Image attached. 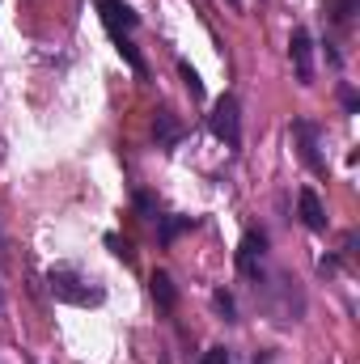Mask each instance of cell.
Returning a JSON list of instances; mask_svg holds the SVG:
<instances>
[{
    "label": "cell",
    "mask_w": 360,
    "mask_h": 364,
    "mask_svg": "<svg viewBox=\"0 0 360 364\" xmlns=\"http://www.w3.org/2000/svg\"><path fill=\"white\" fill-rule=\"evenodd\" d=\"M47 292L55 296V301H64V305H81V309H90V305H102V288L85 279V275L77 272V267H51L47 272Z\"/></svg>",
    "instance_id": "cell-1"
},
{
    "label": "cell",
    "mask_w": 360,
    "mask_h": 364,
    "mask_svg": "<svg viewBox=\"0 0 360 364\" xmlns=\"http://www.w3.org/2000/svg\"><path fill=\"white\" fill-rule=\"evenodd\" d=\"M208 127H212V136H216L225 149H242V106H238L233 93H221V97L212 102Z\"/></svg>",
    "instance_id": "cell-2"
},
{
    "label": "cell",
    "mask_w": 360,
    "mask_h": 364,
    "mask_svg": "<svg viewBox=\"0 0 360 364\" xmlns=\"http://www.w3.org/2000/svg\"><path fill=\"white\" fill-rule=\"evenodd\" d=\"M93 9H97L102 26L110 30V38H127V34L140 26V13H136L127 0H93Z\"/></svg>",
    "instance_id": "cell-3"
},
{
    "label": "cell",
    "mask_w": 360,
    "mask_h": 364,
    "mask_svg": "<svg viewBox=\"0 0 360 364\" xmlns=\"http://www.w3.org/2000/svg\"><path fill=\"white\" fill-rule=\"evenodd\" d=\"M292 140H297V157L305 161L309 174H327V161L318 153V127L309 119H292Z\"/></svg>",
    "instance_id": "cell-4"
},
{
    "label": "cell",
    "mask_w": 360,
    "mask_h": 364,
    "mask_svg": "<svg viewBox=\"0 0 360 364\" xmlns=\"http://www.w3.org/2000/svg\"><path fill=\"white\" fill-rule=\"evenodd\" d=\"M263 259H268V233L250 229L238 246V272L246 279H263Z\"/></svg>",
    "instance_id": "cell-5"
},
{
    "label": "cell",
    "mask_w": 360,
    "mask_h": 364,
    "mask_svg": "<svg viewBox=\"0 0 360 364\" xmlns=\"http://www.w3.org/2000/svg\"><path fill=\"white\" fill-rule=\"evenodd\" d=\"M288 55H292L297 81H301V85H314V43H309L305 30H292V38H288Z\"/></svg>",
    "instance_id": "cell-6"
},
{
    "label": "cell",
    "mask_w": 360,
    "mask_h": 364,
    "mask_svg": "<svg viewBox=\"0 0 360 364\" xmlns=\"http://www.w3.org/2000/svg\"><path fill=\"white\" fill-rule=\"evenodd\" d=\"M297 212H301V225H305L309 233H322V229H327V212H322V199H318L314 186H301V195H297Z\"/></svg>",
    "instance_id": "cell-7"
},
{
    "label": "cell",
    "mask_w": 360,
    "mask_h": 364,
    "mask_svg": "<svg viewBox=\"0 0 360 364\" xmlns=\"http://www.w3.org/2000/svg\"><path fill=\"white\" fill-rule=\"evenodd\" d=\"M153 136H157V149H174L182 140V123L170 114V110H157V119H153Z\"/></svg>",
    "instance_id": "cell-8"
},
{
    "label": "cell",
    "mask_w": 360,
    "mask_h": 364,
    "mask_svg": "<svg viewBox=\"0 0 360 364\" xmlns=\"http://www.w3.org/2000/svg\"><path fill=\"white\" fill-rule=\"evenodd\" d=\"M149 284H153V301H157V309H174V305H179V288H174V279H170L166 272H157Z\"/></svg>",
    "instance_id": "cell-9"
},
{
    "label": "cell",
    "mask_w": 360,
    "mask_h": 364,
    "mask_svg": "<svg viewBox=\"0 0 360 364\" xmlns=\"http://www.w3.org/2000/svg\"><path fill=\"white\" fill-rule=\"evenodd\" d=\"M157 237H162V246H170L179 233H186V229H195V216H157Z\"/></svg>",
    "instance_id": "cell-10"
},
{
    "label": "cell",
    "mask_w": 360,
    "mask_h": 364,
    "mask_svg": "<svg viewBox=\"0 0 360 364\" xmlns=\"http://www.w3.org/2000/svg\"><path fill=\"white\" fill-rule=\"evenodd\" d=\"M322 13H331V21H335V26H348V21H352V13H356V0H327V4H322Z\"/></svg>",
    "instance_id": "cell-11"
},
{
    "label": "cell",
    "mask_w": 360,
    "mask_h": 364,
    "mask_svg": "<svg viewBox=\"0 0 360 364\" xmlns=\"http://www.w3.org/2000/svg\"><path fill=\"white\" fill-rule=\"evenodd\" d=\"M179 73H182V85L191 90V97H203V81H199V73H195L186 60H179Z\"/></svg>",
    "instance_id": "cell-12"
},
{
    "label": "cell",
    "mask_w": 360,
    "mask_h": 364,
    "mask_svg": "<svg viewBox=\"0 0 360 364\" xmlns=\"http://www.w3.org/2000/svg\"><path fill=\"white\" fill-rule=\"evenodd\" d=\"M136 212L144 216V220H157L162 212H157V199L149 195V191H136Z\"/></svg>",
    "instance_id": "cell-13"
},
{
    "label": "cell",
    "mask_w": 360,
    "mask_h": 364,
    "mask_svg": "<svg viewBox=\"0 0 360 364\" xmlns=\"http://www.w3.org/2000/svg\"><path fill=\"white\" fill-rule=\"evenodd\" d=\"M212 301H216V309L225 314V322H238V305H233V296H229V292H216Z\"/></svg>",
    "instance_id": "cell-14"
},
{
    "label": "cell",
    "mask_w": 360,
    "mask_h": 364,
    "mask_svg": "<svg viewBox=\"0 0 360 364\" xmlns=\"http://www.w3.org/2000/svg\"><path fill=\"white\" fill-rule=\"evenodd\" d=\"M199 364H233V360H229V352H225V348H208Z\"/></svg>",
    "instance_id": "cell-15"
},
{
    "label": "cell",
    "mask_w": 360,
    "mask_h": 364,
    "mask_svg": "<svg viewBox=\"0 0 360 364\" xmlns=\"http://www.w3.org/2000/svg\"><path fill=\"white\" fill-rule=\"evenodd\" d=\"M106 246H110V250H115L123 263H132V250H127V242H119V237H106Z\"/></svg>",
    "instance_id": "cell-16"
},
{
    "label": "cell",
    "mask_w": 360,
    "mask_h": 364,
    "mask_svg": "<svg viewBox=\"0 0 360 364\" xmlns=\"http://www.w3.org/2000/svg\"><path fill=\"white\" fill-rule=\"evenodd\" d=\"M339 97H344V106H348V110H356V93L348 90V85H344V90H339Z\"/></svg>",
    "instance_id": "cell-17"
},
{
    "label": "cell",
    "mask_w": 360,
    "mask_h": 364,
    "mask_svg": "<svg viewBox=\"0 0 360 364\" xmlns=\"http://www.w3.org/2000/svg\"><path fill=\"white\" fill-rule=\"evenodd\" d=\"M0 309H4V292H0Z\"/></svg>",
    "instance_id": "cell-18"
},
{
    "label": "cell",
    "mask_w": 360,
    "mask_h": 364,
    "mask_svg": "<svg viewBox=\"0 0 360 364\" xmlns=\"http://www.w3.org/2000/svg\"><path fill=\"white\" fill-rule=\"evenodd\" d=\"M229 4H242V0H229Z\"/></svg>",
    "instance_id": "cell-19"
}]
</instances>
